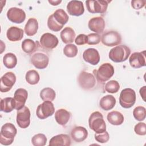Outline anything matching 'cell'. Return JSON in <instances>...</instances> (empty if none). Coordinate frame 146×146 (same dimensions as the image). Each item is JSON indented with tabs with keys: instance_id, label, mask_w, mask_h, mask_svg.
I'll return each instance as SVG.
<instances>
[{
	"instance_id": "22",
	"label": "cell",
	"mask_w": 146,
	"mask_h": 146,
	"mask_svg": "<svg viewBox=\"0 0 146 146\" xmlns=\"http://www.w3.org/2000/svg\"><path fill=\"white\" fill-rule=\"evenodd\" d=\"M23 34L24 31L22 29L16 26H11L7 29L6 36L10 41L17 42L23 38Z\"/></svg>"
},
{
	"instance_id": "11",
	"label": "cell",
	"mask_w": 146,
	"mask_h": 146,
	"mask_svg": "<svg viewBox=\"0 0 146 146\" xmlns=\"http://www.w3.org/2000/svg\"><path fill=\"white\" fill-rule=\"evenodd\" d=\"M30 111L26 106L17 110L16 120L18 126L22 129L27 128L30 124Z\"/></svg>"
},
{
	"instance_id": "44",
	"label": "cell",
	"mask_w": 146,
	"mask_h": 146,
	"mask_svg": "<svg viewBox=\"0 0 146 146\" xmlns=\"http://www.w3.org/2000/svg\"><path fill=\"white\" fill-rule=\"evenodd\" d=\"M48 2L52 6H57L58 5L59 3H60L62 2V1H51V0H49Z\"/></svg>"
},
{
	"instance_id": "31",
	"label": "cell",
	"mask_w": 146,
	"mask_h": 146,
	"mask_svg": "<svg viewBox=\"0 0 146 146\" xmlns=\"http://www.w3.org/2000/svg\"><path fill=\"white\" fill-rule=\"evenodd\" d=\"M3 63L6 68L9 69L14 68L17 64V56L13 53H7L3 57Z\"/></svg>"
},
{
	"instance_id": "43",
	"label": "cell",
	"mask_w": 146,
	"mask_h": 146,
	"mask_svg": "<svg viewBox=\"0 0 146 146\" xmlns=\"http://www.w3.org/2000/svg\"><path fill=\"white\" fill-rule=\"evenodd\" d=\"M140 94L141 95V97L142 98V99H143V100L144 102H145V86H143L142 88H141L140 89Z\"/></svg>"
},
{
	"instance_id": "15",
	"label": "cell",
	"mask_w": 146,
	"mask_h": 146,
	"mask_svg": "<svg viewBox=\"0 0 146 146\" xmlns=\"http://www.w3.org/2000/svg\"><path fill=\"white\" fill-rule=\"evenodd\" d=\"M7 17L9 21L15 23H21L26 19V13L22 9L18 7H11L7 12Z\"/></svg>"
},
{
	"instance_id": "13",
	"label": "cell",
	"mask_w": 146,
	"mask_h": 146,
	"mask_svg": "<svg viewBox=\"0 0 146 146\" xmlns=\"http://www.w3.org/2000/svg\"><path fill=\"white\" fill-rule=\"evenodd\" d=\"M39 43L43 48L46 50H52L58 46L59 40L55 35L46 33L41 36Z\"/></svg>"
},
{
	"instance_id": "7",
	"label": "cell",
	"mask_w": 146,
	"mask_h": 146,
	"mask_svg": "<svg viewBox=\"0 0 146 146\" xmlns=\"http://www.w3.org/2000/svg\"><path fill=\"white\" fill-rule=\"evenodd\" d=\"M109 1L88 0L86 1V7L88 12L92 14H103L106 12Z\"/></svg>"
},
{
	"instance_id": "42",
	"label": "cell",
	"mask_w": 146,
	"mask_h": 146,
	"mask_svg": "<svg viewBox=\"0 0 146 146\" xmlns=\"http://www.w3.org/2000/svg\"><path fill=\"white\" fill-rule=\"evenodd\" d=\"M146 3L145 0H133L131 1V6L135 10H139L143 8Z\"/></svg>"
},
{
	"instance_id": "28",
	"label": "cell",
	"mask_w": 146,
	"mask_h": 146,
	"mask_svg": "<svg viewBox=\"0 0 146 146\" xmlns=\"http://www.w3.org/2000/svg\"><path fill=\"white\" fill-rule=\"evenodd\" d=\"M38 29V22L36 19L34 18H30L28 19L27 23L25 26V33L30 36L34 35Z\"/></svg>"
},
{
	"instance_id": "37",
	"label": "cell",
	"mask_w": 146,
	"mask_h": 146,
	"mask_svg": "<svg viewBox=\"0 0 146 146\" xmlns=\"http://www.w3.org/2000/svg\"><path fill=\"white\" fill-rule=\"evenodd\" d=\"M120 89V84L118 82L115 80H111L107 82L105 85L106 91L111 94H115L119 91Z\"/></svg>"
},
{
	"instance_id": "10",
	"label": "cell",
	"mask_w": 146,
	"mask_h": 146,
	"mask_svg": "<svg viewBox=\"0 0 146 146\" xmlns=\"http://www.w3.org/2000/svg\"><path fill=\"white\" fill-rule=\"evenodd\" d=\"M54 112L55 107L54 104L51 101H44L42 103L38 105L36 111L37 117L42 120L52 116Z\"/></svg>"
},
{
	"instance_id": "3",
	"label": "cell",
	"mask_w": 146,
	"mask_h": 146,
	"mask_svg": "<svg viewBox=\"0 0 146 146\" xmlns=\"http://www.w3.org/2000/svg\"><path fill=\"white\" fill-rule=\"evenodd\" d=\"M131 54L130 48L125 45H119L113 47L109 52V58L115 63L127 60Z\"/></svg>"
},
{
	"instance_id": "9",
	"label": "cell",
	"mask_w": 146,
	"mask_h": 146,
	"mask_svg": "<svg viewBox=\"0 0 146 146\" xmlns=\"http://www.w3.org/2000/svg\"><path fill=\"white\" fill-rule=\"evenodd\" d=\"M101 42L106 46L113 47L121 43V36L120 34L116 31H108L102 35Z\"/></svg>"
},
{
	"instance_id": "12",
	"label": "cell",
	"mask_w": 146,
	"mask_h": 146,
	"mask_svg": "<svg viewBox=\"0 0 146 146\" xmlns=\"http://www.w3.org/2000/svg\"><path fill=\"white\" fill-rule=\"evenodd\" d=\"M16 82V76L12 72L5 73L1 78L0 91L1 92L9 91Z\"/></svg>"
},
{
	"instance_id": "32",
	"label": "cell",
	"mask_w": 146,
	"mask_h": 146,
	"mask_svg": "<svg viewBox=\"0 0 146 146\" xmlns=\"http://www.w3.org/2000/svg\"><path fill=\"white\" fill-rule=\"evenodd\" d=\"M56 96L55 91L50 87L43 88L40 92V97L43 101H53Z\"/></svg>"
},
{
	"instance_id": "19",
	"label": "cell",
	"mask_w": 146,
	"mask_h": 146,
	"mask_svg": "<svg viewBox=\"0 0 146 146\" xmlns=\"http://www.w3.org/2000/svg\"><path fill=\"white\" fill-rule=\"evenodd\" d=\"M105 26V21L101 17H93L90 19L88 23L89 29L96 34L102 33L104 31Z\"/></svg>"
},
{
	"instance_id": "30",
	"label": "cell",
	"mask_w": 146,
	"mask_h": 146,
	"mask_svg": "<svg viewBox=\"0 0 146 146\" xmlns=\"http://www.w3.org/2000/svg\"><path fill=\"white\" fill-rule=\"evenodd\" d=\"M38 42H35L32 39H26L22 42V49L26 54H32L37 48Z\"/></svg>"
},
{
	"instance_id": "18",
	"label": "cell",
	"mask_w": 146,
	"mask_h": 146,
	"mask_svg": "<svg viewBox=\"0 0 146 146\" xmlns=\"http://www.w3.org/2000/svg\"><path fill=\"white\" fill-rule=\"evenodd\" d=\"M83 59L91 65H96L100 62V55L98 51L94 48H88L83 53Z\"/></svg>"
},
{
	"instance_id": "4",
	"label": "cell",
	"mask_w": 146,
	"mask_h": 146,
	"mask_svg": "<svg viewBox=\"0 0 146 146\" xmlns=\"http://www.w3.org/2000/svg\"><path fill=\"white\" fill-rule=\"evenodd\" d=\"M88 125L95 133H102L106 131V124L102 114L99 111L92 112L88 119Z\"/></svg>"
},
{
	"instance_id": "6",
	"label": "cell",
	"mask_w": 146,
	"mask_h": 146,
	"mask_svg": "<svg viewBox=\"0 0 146 146\" xmlns=\"http://www.w3.org/2000/svg\"><path fill=\"white\" fill-rule=\"evenodd\" d=\"M114 67L109 63L102 64L95 73L97 80L100 82H106L113 75Z\"/></svg>"
},
{
	"instance_id": "36",
	"label": "cell",
	"mask_w": 146,
	"mask_h": 146,
	"mask_svg": "<svg viewBox=\"0 0 146 146\" xmlns=\"http://www.w3.org/2000/svg\"><path fill=\"white\" fill-rule=\"evenodd\" d=\"M47 137L43 133H38L33 136L31 143L34 146H44L47 143Z\"/></svg>"
},
{
	"instance_id": "5",
	"label": "cell",
	"mask_w": 146,
	"mask_h": 146,
	"mask_svg": "<svg viewBox=\"0 0 146 146\" xmlns=\"http://www.w3.org/2000/svg\"><path fill=\"white\" fill-rule=\"evenodd\" d=\"M136 100V92L130 88L123 89L119 96V104L124 108H129L135 103Z\"/></svg>"
},
{
	"instance_id": "16",
	"label": "cell",
	"mask_w": 146,
	"mask_h": 146,
	"mask_svg": "<svg viewBox=\"0 0 146 146\" xmlns=\"http://www.w3.org/2000/svg\"><path fill=\"white\" fill-rule=\"evenodd\" d=\"M129 63L130 66L134 68H139L145 66V51L132 53L129 58Z\"/></svg>"
},
{
	"instance_id": "33",
	"label": "cell",
	"mask_w": 146,
	"mask_h": 146,
	"mask_svg": "<svg viewBox=\"0 0 146 146\" xmlns=\"http://www.w3.org/2000/svg\"><path fill=\"white\" fill-rule=\"evenodd\" d=\"M25 79L29 84L31 85H35L39 82L40 80V76L36 70H31L26 72Z\"/></svg>"
},
{
	"instance_id": "29",
	"label": "cell",
	"mask_w": 146,
	"mask_h": 146,
	"mask_svg": "<svg viewBox=\"0 0 146 146\" xmlns=\"http://www.w3.org/2000/svg\"><path fill=\"white\" fill-rule=\"evenodd\" d=\"M15 107V103L13 98L6 97L1 100V111L6 113L11 112Z\"/></svg>"
},
{
	"instance_id": "14",
	"label": "cell",
	"mask_w": 146,
	"mask_h": 146,
	"mask_svg": "<svg viewBox=\"0 0 146 146\" xmlns=\"http://www.w3.org/2000/svg\"><path fill=\"white\" fill-rule=\"evenodd\" d=\"M30 61L32 64L38 69L46 68L49 63V58L44 53L36 52L30 58Z\"/></svg>"
},
{
	"instance_id": "20",
	"label": "cell",
	"mask_w": 146,
	"mask_h": 146,
	"mask_svg": "<svg viewBox=\"0 0 146 146\" xmlns=\"http://www.w3.org/2000/svg\"><path fill=\"white\" fill-rule=\"evenodd\" d=\"M28 97L27 91L22 88L17 89L14 95V99L15 103V109L19 110L25 106V103Z\"/></svg>"
},
{
	"instance_id": "25",
	"label": "cell",
	"mask_w": 146,
	"mask_h": 146,
	"mask_svg": "<svg viewBox=\"0 0 146 146\" xmlns=\"http://www.w3.org/2000/svg\"><path fill=\"white\" fill-rule=\"evenodd\" d=\"M116 102V99L113 95H107L100 99L99 106L102 110L108 111L112 110L115 107Z\"/></svg>"
},
{
	"instance_id": "38",
	"label": "cell",
	"mask_w": 146,
	"mask_h": 146,
	"mask_svg": "<svg viewBox=\"0 0 146 146\" xmlns=\"http://www.w3.org/2000/svg\"><path fill=\"white\" fill-rule=\"evenodd\" d=\"M94 136L96 141L100 143H107L110 139V135L108 132L106 131L102 133H95L94 135Z\"/></svg>"
},
{
	"instance_id": "23",
	"label": "cell",
	"mask_w": 146,
	"mask_h": 146,
	"mask_svg": "<svg viewBox=\"0 0 146 146\" xmlns=\"http://www.w3.org/2000/svg\"><path fill=\"white\" fill-rule=\"evenodd\" d=\"M71 139L66 134H59L53 136L49 141V145H63L70 146Z\"/></svg>"
},
{
	"instance_id": "34",
	"label": "cell",
	"mask_w": 146,
	"mask_h": 146,
	"mask_svg": "<svg viewBox=\"0 0 146 146\" xmlns=\"http://www.w3.org/2000/svg\"><path fill=\"white\" fill-rule=\"evenodd\" d=\"M78 52V47L74 44H67L63 48V54L68 58H74L76 56Z\"/></svg>"
},
{
	"instance_id": "35",
	"label": "cell",
	"mask_w": 146,
	"mask_h": 146,
	"mask_svg": "<svg viewBox=\"0 0 146 146\" xmlns=\"http://www.w3.org/2000/svg\"><path fill=\"white\" fill-rule=\"evenodd\" d=\"M133 115L134 118L137 121H143L146 117L145 108L143 106H137L134 108L133 111Z\"/></svg>"
},
{
	"instance_id": "1",
	"label": "cell",
	"mask_w": 146,
	"mask_h": 146,
	"mask_svg": "<svg viewBox=\"0 0 146 146\" xmlns=\"http://www.w3.org/2000/svg\"><path fill=\"white\" fill-rule=\"evenodd\" d=\"M69 17L66 11L61 9H58L50 15L47 19V26L51 31L58 32L63 27L68 21Z\"/></svg>"
},
{
	"instance_id": "39",
	"label": "cell",
	"mask_w": 146,
	"mask_h": 146,
	"mask_svg": "<svg viewBox=\"0 0 146 146\" xmlns=\"http://www.w3.org/2000/svg\"><path fill=\"white\" fill-rule=\"evenodd\" d=\"M100 36L96 33L89 34L87 35V43L90 45H95L99 43L100 42Z\"/></svg>"
},
{
	"instance_id": "26",
	"label": "cell",
	"mask_w": 146,
	"mask_h": 146,
	"mask_svg": "<svg viewBox=\"0 0 146 146\" xmlns=\"http://www.w3.org/2000/svg\"><path fill=\"white\" fill-rule=\"evenodd\" d=\"M62 42L65 44H70L74 40L76 36L74 30L70 27H66L60 34Z\"/></svg>"
},
{
	"instance_id": "17",
	"label": "cell",
	"mask_w": 146,
	"mask_h": 146,
	"mask_svg": "<svg viewBox=\"0 0 146 146\" xmlns=\"http://www.w3.org/2000/svg\"><path fill=\"white\" fill-rule=\"evenodd\" d=\"M68 13L72 16L79 17L82 15L84 12L83 3L80 1H71L67 5Z\"/></svg>"
},
{
	"instance_id": "27",
	"label": "cell",
	"mask_w": 146,
	"mask_h": 146,
	"mask_svg": "<svg viewBox=\"0 0 146 146\" xmlns=\"http://www.w3.org/2000/svg\"><path fill=\"white\" fill-rule=\"evenodd\" d=\"M108 121L113 125H120L123 124L124 117L123 115L119 111H113L107 114Z\"/></svg>"
},
{
	"instance_id": "2",
	"label": "cell",
	"mask_w": 146,
	"mask_h": 146,
	"mask_svg": "<svg viewBox=\"0 0 146 146\" xmlns=\"http://www.w3.org/2000/svg\"><path fill=\"white\" fill-rule=\"evenodd\" d=\"M17 133V130L14 124L10 123H5L1 129L0 143L3 145H11Z\"/></svg>"
},
{
	"instance_id": "21",
	"label": "cell",
	"mask_w": 146,
	"mask_h": 146,
	"mask_svg": "<svg viewBox=\"0 0 146 146\" xmlns=\"http://www.w3.org/2000/svg\"><path fill=\"white\" fill-rule=\"evenodd\" d=\"M71 136L74 141L80 143L87 139L88 136V131L84 127L76 126L72 129L71 131Z\"/></svg>"
},
{
	"instance_id": "24",
	"label": "cell",
	"mask_w": 146,
	"mask_h": 146,
	"mask_svg": "<svg viewBox=\"0 0 146 146\" xmlns=\"http://www.w3.org/2000/svg\"><path fill=\"white\" fill-rule=\"evenodd\" d=\"M70 117V112L63 108L58 110L55 113V119L60 125H65L68 122Z\"/></svg>"
},
{
	"instance_id": "40",
	"label": "cell",
	"mask_w": 146,
	"mask_h": 146,
	"mask_svg": "<svg viewBox=\"0 0 146 146\" xmlns=\"http://www.w3.org/2000/svg\"><path fill=\"white\" fill-rule=\"evenodd\" d=\"M134 131L136 134L140 136L146 135V125L143 122H140L136 124L134 127Z\"/></svg>"
},
{
	"instance_id": "41",
	"label": "cell",
	"mask_w": 146,
	"mask_h": 146,
	"mask_svg": "<svg viewBox=\"0 0 146 146\" xmlns=\"http://www.w3.org/2000/svg\"><path fill=\"white\" fill-rule=\"evenodd\" d=\"M75 42L77 45H84L87 42V35L80 34L78 35L75 40Z\"/></svg>"
},
{
	"instance_id": "8",
	"label": "cell",
	"mask_w": 146,
	"mask_h": 146,
	"mask_svg": "<svg viewBox=\"0 0 146 146\" xmlns=\"http://www.w3.org/2000/svg\"><path fill=\"white\" fill-rule=\"evenodd\" d=\"M78 82L79 86L86 90L92 89L96 84V79L94 75L85 71H83L79 74L78 77Z\"/></svg>"
}]
</instances>
